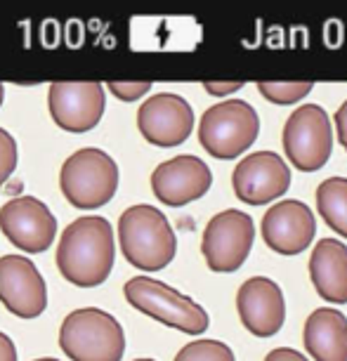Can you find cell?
Returning <instances> with one entry per match:
<instances>
[{
    "mask_svg": "<svg viewBox=\"0 0 347 361\" xmlns=\"http://www.w3.org/2000/svg\"><path fill=\"white\" fill-rule=\"evenodd\" d=\"M33 361H59V359H52V357H43V359H33Z\"/></svg>",
    "mask_w": 347,
    "mask_h": 361,
    "instance_id": "29",
    "label": "cell"
},
{
    "mask_svg": "<svg viewBox=\"0 0 347 361\" xmlns=\"http://www.w3.org/2000/svg\"><path fill=\"white\" fill-rule=\"evenodd\" d=\"M123 293L128 302L142 314L152 317L170 329L189 333V336H201L210 324L208 312L199 302L152 276L130 279Z\"/></svg>",
    "mask_w": 347,
    "mask_h": 361,
    "instance_id": "5",
    "label": "cell"
},
{
    "mask_svg": "<svg viewBox=\"0 0 347 361\" xmlns=\"http://www.w3.org/2000/svg\"><path fill=\"white\" fill-rule=\"evenodd\" d=\"M59 347L71 361H121L126 333L109 312L83 307L66 314L59 329Z\"/></svg>",
    "mask_w": 347,
    "mask_h": 361,
    "instance_id": "3",
    "label": "cell"
},
{
    "mask_svg": "<svg viewBox=\"0 0 347 361\" xmlns=\"http://www.w3.org/2000/svg\"><path fill=\"white\" fill-rule=\"evenodd\" d=\"M135 361H154V359H135Z\"/></svg>",
    "mask_w": 347,
    "mask_h": 361,
    "instance_id": "30",
    "label": "cell"
},
{
    "mask_svg": "<svg viewBox=\"0 0 347 361\" xmlns=\"http://www.w3.org/2000/svg\"><path fill=\"white\" fill-rule=\"evenodd\" d=\"M305 350L315 361H347V317L340 310H315L305 322Z\"/></svg>",
    "mask_w": 347,
    "mask_h": 361,
    "instance_id": "18",
    "label": "cell"
},
{
    "mask_svg": "<svg viewBox=\"0 0 347 361\" xmlns=\"http://www.w3.org/2000/svg\"><path fill=\"white\" fill-rule=\"evenodd\" d=\"M213 185L210 168L199 156L182 154L156 166L152 175V189L156 199L166 206L180 208L196 199H201Z\"/></svg>",
    "mask_w": 347,
    "mask_h": 361,
    "instance_id": "14",
    "label": "cell"
},
{
    "mask_svg": "<svg viewBox=\"0 0 347 361\" xmlns=\"http://www.w3.org/2000/svg\"><path fill=\"white\" fill-rule=\"evenodd\" d=\"M310 279L319 298L333 305L347 302V246L338 238H322L310 255Z\"/></svg>",
    "mask_w": 347,
    "mask_h": 361,
    "instance_id": "17",
    "label": "cell"
},
{
    "mask_svg": "<svg viewBox=\"0 0 347 361\" xmlns=\"http://www.w3.org/2000/svg\"><path fill=\"white\" fill-rule=\"evenodd\" d=\"M50 116L66 133H87L102 121L106 97L102 83H52L47 92Z\"/></svg>",
    "mask_w": 347,
    "mask_h": 361,
    "instance_id": "13",
    "label": "cell"
},
{
    "mask_svg": "<svg viewBox=\"0 0 347 361\" xmlns=\"http://www.w3.org/2000/svg\"><path fill=\"white\" fill-rule=\"evenodd\" d=\"M0 302L19 319H36L47 307L45 279L29 257H0Z\"/></svg>",
    "mask_w": 347,
    "mask_h": 361,
    "instance_id": "10",
    "label": "cell"
},
{
    "mask_svg": "<svg viewBox=\"0 0 347 361\" xmlns=\"http://www.w3.org/2000/svg\"><path fill=\"white\" fill-rule=\"evenodd\" d=\"M3 102H5V85L0 83V106H3Z\"/></svg>",
    "mask_w": 347,
    "mask_h": 361,
    "instance_id": "28",
    "label": "cell"
},
{
    "mask_svg": "<svg viewBox=\"0 0 347 361\" xmlns=\"http://www.w3.org/2000/svg\"><path fill=\"white\" fill-rule=\"evenodd\" d=\"M257 90L272 104H293L308 97L312 83H257Z\"/></svg>",
    "mask_w": 347,
    "mask_h": 361,
    "instance_id": "21",
    "label": "cell"
},
{
    "mask_svg": "<svg viewBox=\"0 0 347 361\" xmlns=\"http://www.w3.org/2000/svg\"><path fill=\"white\" fill-rule=\"evenodd\" d=\"M255 224L250 215L241 210H222L203 229L201 253L206 257V264L213 271H236L246 262V257L253 248Z\"/></svg>",
    "mask_w": 347,
    "mask_h": 361,
    "instance_id": "8",
    "label": "cell"
},
{
    "mask_svg": "<svg viewBox=\"0 0 347 361\" xmlns=\"http://www.w3.org/2000/svg\"><path fill=\"white\" fill-rule=\"evenodd\" d=\"M138 128L149 145L178 147L192 135L194 109L180 94L159 92L142 102L138 111Z\"/></svg>",
    "mask_w": 347,
    "mask_h": 361,
    "instance_id": "11",
    "label": "cell"
},
{
    "mask_svg": "<svg viewBox=\"0 0 347 361\" xmlns=\"http://www.w3.org/2000/svg\"><path fill=\"white\" fill-rule=\"evenodd\" d=\"M0 231L24 253H43L54 241L57 220L36 196H19L0 208Z\"/></svg>",
    "mask_w": 347,
    "mask_h": 361,
    "instance_id": "9",
    "label": "cell"
},
{
    "mask_svg": "<svg viewBox=\"0 0 347 361\" xmlns=\"http://www.w3.org/2000/svg\"><path fill=\"white\" fill-rule=\"evenodd\" d=\"M231 187L243 203L262 206L279 199L291 187V170L274 152H255L239 161L231 173Z\"/></svg>",
    "mask_w": 347,
    "mask_h": 361,
    "instance_id": "12",
    "label": "cell"
},
{
    "mask_svg": "<svg viewBox=\"0 0 347 361\" xmlns=\"http://www.w3.org/2000/svg\"><path fill=\"white\" fill-rule=\"evenodd\" d=\"M260 118L243 99H224L206 109L199 123V142L213 159L231 161L257 140Z\"/></svg>",
    "mask_w": 347,
    "mask_h": 361,
    "instance_id": "6",
    "label": "cell"
},
{
    "mask_svg": "<svg viewBox=\"0 0 347 361\" xmlns=\"http://www.w3.org/2000/svg\"><path fill=\"white\" fill-rule=\"evenodd\" d=\"M284 152L303 173L324 168L333 152L331 118L319 104H303L284 126Z\"/></svg>",
    "mask_w": 347,
    "mask_h": 361,
    "instance_id": "7",
    "label": "cell"
},
{
    "mask_svg": "<svg viewBox=\"0 0 347 361\" xmlns=\"http://www.w3.org/2000/svg\"><path fill=\"white\" fill-rule=\"evenodd\" d=\"M118 243L135 269L159 271L173 262L178 236L159 208L140 203L130 206L118 220Z\"/></svg>",
    "mask_w": 347,
    "mask_h": 361,
    "instance_id": "2",
    "label": "cell"
},
{
    "mask_svg": "<svg viewBox=\"0 0 347 361\" xmlns=\"http://www.w3.org/2000/svg\"><path fill=\"white\" fill-rule=\"evenodd\" d=\"M236 310L246 331L257 338H272L281 331L286 319L284 293L267 276H253L241 283L236 293Z\"/></svg>",
    "mask_w": 347,
    "mask_h": 361,
    "instance_id": "16",
    "label": "cell"
},
{
    "mask_svg": "<svg viewBox=\"0 0 347 361\" xmlns=\"http://www.w3.org/2000/svg\"><path fill=\"white\" fill-rule=\"evenodd\" d=\"M317 210L333 231L347 238V177H329L317 187Z\"/></svg>",
    "mask_w": 347,
    "mask_h": 361,
    "instance_id": "19",
    "label": "cell"
},
{
    "mask_svg": "<svg viewBox=\"0 0 347 361\" xmlns=\"http://www.w3.org/2000/svg\"><path fill=\"white\" fill-rule=\"evenodd\" d=\"M64 199L78 210H95L114 199L118 189V166L102 149H78L64 161L59 173Z\"/></svg>",
    "mask_w": 347,
    "mask_h": 361,
    "instance_id": "4",
    "label": "cell"
},
{
    "mask_svg": "<svg viewBox=\"0 0 347 361\" xmlns=\"http://www.w3.org/2000/svg\"><path fill=\"white\" fill-rule=\"evenodd\" d=\"M262 238L279 255H298L310 248L317 234V220L308 203L288 199L272 206L262 217Z\"/></svg>",
    "mask_w": 347,
    "mask_h": 361,
    "instance_id": "15",
    "label": "cell"
},
{
    "mask_svg": "<svg viewBox=\"0 0 347 361\" xmlns=\"http://www.w3.org/2000/svg\"><path fill=\"white\" fill-rule=\"evenodd\" d=\"M106 87L121 102H135V99L145 97V94L152 90V83H116L114 80V83H109Z\"/></svg>",
    "mask_w": 347,
    "mask_h": 361,
    "instance_id": "23",
    "label": "cell"
},
{
    "mask_svg": "<svg viewBox=\"0 0 347 361\" xmlns=\"http://www.w3.org/2000/svg\"><path fill=\"white\" fill-rule=\"evenodd\" d=\"M17 168V142L15 137L0 128V189L10 180Z\"/></svg>",
    "mask_w": 347,
    "mask_h": 361,
    "instance_id": "22",
    "label": "cell"
},
{
    "mask_svg": "<svg viewBox=\"0 0 347 361\" xmlns=\"http://www.w3.org/2000/svg\"><path fill=\"white\" fill-rule=\"evenodd\" d=\"M175 361H236L229 345L220 340H194L178 352Z\"/></svg>",
    "mask_w": 347,
    "mask_h": 361,
    "instance_id": "20",
    "label": "cell"
},
{
    "mask_svg": "<svg viewBox=\"0 0 347 361\" xmlns=\"http://www.w3.org/2000/svg\"><path fill=\"white\" fill-rule=\"evenodd\" d=\"M336 130H338V142L345 147V152H347V99L336 111Z\"/></svg>",
    "mask_w": 347,
    "mask_h": 361,
    "instance_id": "25",
    "label": "cell"
},
{
    "mask_svg": "<svg viewBox=\"0 0 347 361\" xmlns=\"http://www.w3.org/2000/svg\"><path fill=\"white\" fill-rule=\"evenodd\" d=\"M264 361H310V359L298 350H291V347H276V350H272L264 357Z\"/></svg>",
    "mask_w": 347,
    "mask_h": 361,
    "instance_id": "24",
    "label": "cell"
},
{
    "mask_svg": "<svg viewBox=\"0 0 347 361\" xmlns=\"http://www.w3.org/2000/svg\"><path fill=\"white\" fill-rule=\"evenodd\" d=\"M0 361H17V347L3 331H0Z\"/></svg>",
    "mask_w": 347,
    "mask_h": 361,
    "instance_id": "27",
    "label": "cell"
},
{
    "mask_svg": "<svg viewBox=\"0 0 347 361\" xmlns=\"http://www.w3.org/2000/svg\"><path fill=\"white\" fill-rule=\"evenodd\" d=\"M54 260L59 274L78 288H95L104 283L116 260V241L109 220L99 215H83L73 220L59 236Z\"/></svg>",
    "mask_w": 347,
    "mask_h": 361,
    "instance_id": "1",
    "label": "cell"
},
{
    "mask_svg": "<svg viewBox=\"0 0 347 361\" xmlns=\"http://www.w3.org/2000/svg\"><path fill=\"white\" fill-rule=\"evenodd\" d=\"M203 87H206V92L215 94V97H224V94H229V92L241 90L243 80H234V83H206Z\"/></svg>",
    "mask_w": 347,
    "mask_h": 361,
    "instance_id": "26",
    "label": "cell"
}]
</instances>
